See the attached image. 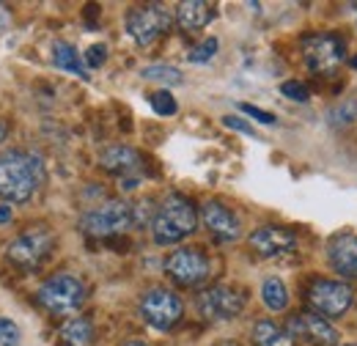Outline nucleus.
<instances>
[{
	"instance_id": "nucleus-1",
	"label": "nucleus",
	"mask_w": 357,
	"mask_h": 346,
	"mask_svg": "<svg viewBox=\"0 0 357 346\" xmlns=\"http://www.w3.org/2000/svg\"><path fill=\"white\" fill-rule=\"evenodd\" d=\"M45 181V165L36 154L28 151H3L0 154V198L8 204H25L33 198Z\"/></svg>"
},
{
	"instance_id": "nucleus-2",
	"label": "nucleus",
	"mask_w": 357,
	"mask_h": 346,
	"mask_svg": "<svg viewBox=\"0 0 357 346\" xmlns=\"http://www.w3.org/2000/svg\"><path fill=\"white\" fill-rule=\"evenodd\" d=\"M195 228H198V209L181 193L165 195L151 220V236L157 245H176Z\"/></svg>"
},
{
	"instance_id": "nucleus-3",
	"label": "nucleus",
	"mask_w": 357,
	"mask_h": 346,
	"mask_svg": "<svg viewBox=\"0 0 357 346\" xmlns=\"http://www.w3.org/2000/svg\"><path fill=\"white\" fill-rule=\"evenodd\" d=\"M130 225H135V212L127 201H105L99 206L89 209L86 215L80 217V228L96 236V239H105V236H116V234H124Z\"/></svg>"
},
{
	"instance_id": "nucleus-4",
	"label": "nucleus",
	"mask_w": 357,
	"mask_h": 346,
	"mask_svg": "<svg viewBox=\"0 0 357 346\" xmlns=\"http://www.w3.org/2000/svg\"><path fill=\"white\" fill-rule=\"evenodd\" d=\"M174 22H176V14L162 3L135 6L132 11L127 14V33L140 47H146V44H154L160 36H165Z\"/></svg>"
},
{
	"instance_id": "nucleus-5",
	"label": "nucleus",
	"mask_w": 357,
	"mask_h": 346,
	"mask_svg": "<svg viewBox=\"0 0 357 346\" xmlns=\"http://www.w3.org/2000/svg\"><path fill=\"white\" fill-rule=\"evenodd\" d=\"M36 300L50 313H75L80 305L86 303V286L80 278L61 272L52 275L42 283V289L36 292Z\"/></svg>"
},
{
	"instance_id": "nucleus-6",
	"label": "nucleus",
	"mask_w": 357,
	"mask_h": 346,
	"mask_svg": "<svg viewBox=\"0 0 357 346\" xmlns=\"http://www.w3.org/2000/svg\"><path fill=\"white\" fill-rule=\"evenodd\" d=\"M181 313H184V305L176 297V292H171V289L154 286V289H149L140 297V316H143V322L149 327L160 330V333L176 327Z\"/></svg>"
},
{
	"instance_id": "nucleus-7",
	"label": "nucleus",
	"mask_w": 357,
	"mask_h": 346,
	"mask_svg": "<svg viewBox=\"0 0 357 346\" xmlns=\"http://www.w3.org/2000/svg\"><path fill=\"white\" fill-rule=\"evenodd\" d=\"M305 66L313 75H333L347 55V42L335 33H311L303 39Z\"/></svg>"
},
{
	"instance_id": "nucleus-8",
	"label": "nucleus",
	"mask_w": 357,
	"mask_h": 346,
	"mask_svg": "<svg viewBox=\"0 0 357 346\" xmlns=\"http://www.w3.org/2000/svg\"><path fill=\"white\" fill-rule=\"evenodd\" d=\"M165 272L181 289H195V286L209 280L212 264L206 259V253L198 248H178L165 261Z\"/></svg>"
},
{
	"instance_id": "nucleus-9",
	"label": "nucleus",
	"mask_w": 357,
	"mask_h": 346,
	"mask_svg": "<svg viewBox=\"0 0 357 346\" xmlns=\"http://www.w3.org/2000/svg\"><path fill=\"white\" fill-rule=\"evenodd\" d=\"M308 305L313 308V313L319 316H344L352 303H355V292L349 283L344 280H313L308 289Z\"/></svg>"
},
{
	"instance_id": "nucleus-10",
	"label": "nucleus",
	"mask_w": 357,
	"mask_h": 346,
	"mask_svg": "<svg viewBox=\"0 0 357 346\" xmlns=\"http://www.w3.org/2000/svg\"><path fill=\"white\" fill-rule=\"evenodd\" d=\"M52 250V234L47 228H28L14 242H8L6 256L22 269H36Z\"/></svg>"
},
{
	"instance_id": "nucleus-11",
	"label": "nucleus",
	"mask_w": 357,
	"mask_h": 346,
	"mask_svg": "<svg viewBox=\"0 0 357 346\" xmlns=\"http://www.w3.org/2000/svg\"><path fill=\"white\" fill-rule=\"evenodd\" d=\"M195 305H198V313L204 319H209V322H228V319L242 313L245 297H242V292H236L231 286H212V289L198 294Z\"/></svg>"
},
{
	"instance_id": "nucleus-12",
	"label": "nucleus",
	"mask_w": 357,
	"mask_h": 346,
	"mask_svg": "<svg viewBox=\"0 0 357 346\" xmlns=\"http://www.w3.org/2000/svg\"><path fill=\"white\" fill-rule=\"evenodd\" d=\"M286 333L291 338H300V341H308L313 346H333L338 341V333L335 327L311 310H300V313H291L286 319Z\"/></svg>"
},
{
	"instance_id": "nucleus-13",
	"label": "nucleus",
	"mask_w": 357,
	"mask_h": 346,
	"mask_svg": "<svg viewBox=\"0 0 357 346\" xmlns=\"http://www.w3.org/2000/svg\"><path fill=\"white\" fill-rule=\"evenodd\" d=\"M201 220L206 225V231L218 239V242H236L242 236V223L234 209H228L220 201H206L201 206Z\"/></svg>"
},
{
	"instance_id": "nucleus-14",
	"label": "nucleus",
	"mask_w": 357,
	"mask_h": 346,
	"mask_svg": "<svg viewBox=\"0 0 357 346\" xmlns=\"http://www.w3.org/2000/svg\"><path fill=\"white\" fill-rule=\"evenodd\" d=\"M250 248L261 259H275V256L291 253L297 248V236H294V231H289L283 225H261L250 234Z\"/></svg>"
},
{
	"instance_id": "nucleus-15",
	"label": "nucleus",
	"mask_w": 357,
	"mask_h": 346,
	"mask_svg": "<svg viewBox=\"0 0 357 346\" xmlns=\"http://www.w3.org/2000/svg\"><path fill=\"white\" fill-rule=\"evenodd\" d=\"M327 256L330 264L338 275L344 278H355L357 280V236L344 231V234H335L327 245Z\"/></svg>"
},
{
	"instance_id": "nucleus-16",
	"label": "nucleus",
	"mask_w": 357,
	"mask_h": 346,
	"mask_svg": "<svg viewBox=\"0 0 357 346\" xmlns=\"http://www.w3.org/2000/svg\"><path fill=\"white\" fill-rule=\"evenodd\" d=\"M102 168L119 179H132L143 168V157L130 146H110L102 154Z\"/></svg>"
},
{
	"instance_id": "nucleus-17",
	"label": "nucleus",
	"mask_w": 357,
	"mask_h": 346,
	"mask_svg": "<svg viewBox=\"0 0 357 346\" xmlns=\"http://www.w3.org/2000/svg\"><path fill=\"white\" fill-rule=\"evenodd\" d=\"M174 14H176V25L181 31H201L215 20V8L204 0H184L178 3Z\"/></svg>"
},
{
	"instance_id": "nucleus-18",
	"label": "nucleus",
	"mask_w": 357,
	"mask_h": 346,
	"mask_svg": "<svg viewBox=\"0 0 357 346\" xmlns=\"http://www.w3.org/2000/svg\"><path fill=\"white\" fill-rule=\"evenodd\" d=\"M52 63H55L58 69H63V72H72V75L80 77V80H89V66H86V61L77 55V50L69 42L52 44Z\"/></svg>"
},
{
	"instance_id": "nucleus-19",
	"label": "nucleus",
	"mask_w": 357,
	"mask_h": 346,
	"mask_svg": "<svg viewBox=\"0 0 357 346\" xmlns=\"http://www.w3.org/2000/svg\"><path fill=\"white\" fill-rule=\"evenodd\" d=\"M61 346H93V324L83 316L61 324Z\"/></svg>"
},
{
	"instance_id": "nucleus-20",
	"label": "nucleus",
	"mask_w": 357,
	"mask_h": 346,
	"mask_svg": "<svg viewBox=\"0 0 357 346\" xmlns=\"http://www.w3.org/2000/svg\"><path fill=\"white\" fill-rule=\"evenodd\" d=\"M253 344L256 346H294V338H291L283 327H278L275 322L261 319V322L253 324Z\"/></svg>"
},
{
	"instance_id": "nucleus-21",
	"label": "nucleus",
	"mask_w": 357,
	"mask_h": 346,
	"mask_svg": "<svg viewBox=\"0 0 357 346\" xmlns=\"http://www.w3.org/2000/svg\"><path fill=\"white\" fill-rule=\"evenodd\" d=\"M327 124L335 130H349L357 124V96L341 99L327 110Z\"/></svg>"
},
{
	"instance_id": "nucleus-22",
	"label": "nucleus",
	"mask_w": 357,
	"mask_h": 346,
	"mask_svg": "<svg viewBox=\"0 0 357 346\" xmlns=\"http://www.w3.org/2000/svg\"><path fill=\"white\" fill-rule=\"evenodd\" d=\"M261 300H264V305H267L272 313L286 310V305H289V289H286V283L280 278H267L264 286H261Z\"/></svg>"
},
{
	"instance_id": "nucleus-23",
	"label": "nucleus",
	"mask_w": 357,
	"mask_h": 346,
	"mask_svg": "<svg viewBox=\"0 0 357 346\" xmlns=\"http://www.w3.org/2000/svg\"><path fill=\"white\" fill-rule=\"evenodd\" d=\"M140 77L146 80H154V83H162V86H181V72L176 66H168V63H154V66H146L140 72Z\"/></svg>"
},
{
	"instance_id": "nucleus-24",
	"label": "nucleus",
	"mask_w": 357,
	"mask_h": 346,
	"mask_svg": "<svg viewBox=\"0 0 357 346\" xmlns=\"http://www.w3.org/2000/svg\"><path fill=\"white\" fill-rule=\"evenodd\" d=\"M218 47H220V42H218L215 36H209L206 42H201L198 47H192V50L187 52V61H190V63H209V61L215 58Z\"/></svg>"
},
{
	"instance_id": "nucleus-25",
	"label": "nucleus",
	"mask_w": 357,
	"mask_h": 346,
	"mask_svg": "<svg viewBox=\"0 0 357 346\" xmlns=\"http://www.w3.org/2000/svg\"><path fill=\"white\" fill-rule=\"evenodd\" d=\"M151 107H154L157 116H176V110H178L176 99H174L168 91H157V93H151Z\"/></svg>"
},
{
	"instance_id": "nucleus-26",
	"label": "nucleus",
	"mask_w": 357,
	"mask_h": 346,
	"mask_svg": "<svg viewBox=\"0 0 357 346\" xmlns=\"http://www.w3.org/2000/svg\"><path fill=\"white\" fill-rule=\"evenodd\" d=\"M280 93H283L286 99H291V102H300V105L311 102V91L303 86L300 80H286V83H280Z\"/></svg>"
},
{
	"instance_id": "nucleus-27",
	"label": "nucleus",
	"mask_w": 357,
	"mask_h": 346,
	"mask_svg": "<svg viewBox=\"0 0 357 346\" xmlns=\"http://www.w3.org/2000/svg\"><path fill=\"white\" fill-rule=\"evenodd\" d=\"M22 336H20V327L11 322V319H0V346H20Z\"/></svg>"
},
{
	"instance_id": "nucleus-28",
	"label": "nucleus",
	"mask_w": 357,
	"mask_h": 346,
	"mask_svg": "<svg viewBox=\"0 0 357 346\" xmlns=\"http://www.w3.org/2000/svg\"><path fill=\"white\" fill-rule=\"evenodd\" d=\"M105 58H107V47L105 44H91L89 50H86V55H83L89 69H99L105 63Z\"/></svg>"
},
{
	"instance_id": "nucleus-29",
	"label": "nucleus",
	"mask_w": 357,
	"mask_h": 346,
	"mask_svg": "<svg viewBox=\"0 0 357 346\" xmlns=\"http://www.w3.org/2000/svg\"><path fill=\"white\" fill-rule=\"evenodd\" d=\"M239 110H242V113H248V116H250V119H256V121H259V124H275V116H272V113H267V110H261V107H256V105H245V102H242V105H239Z\"/></svg>"
},
{
	"instance_id": "nucleus-30",
	"label": "nucleus",
	"mask_w": 357,
	"mask_h": 346,
	"mask_svg": "<svg viewBox=\"0 0 357 346\" xmlns=\"http://www.w3.org/2000/svg\"><path fill=\"white\" fill-rule=\"evenodd\" d=\"M132 212H135V223H146L149 217L154 220V215H157V209H154V201H149V198H146V201H140V204L135 206Z\"/></svg>"
},
{
	"instance_id": "nucleus-31",
	"label": "nucleus",
	"mask_w": 357,
	"mask_h": 346,
	"mask_svg": "<svg viewBox=\"0 0 357 346\" xmlns=\"http://www.w3.org/2000/svg\"><path fill=\"white\" fill-rule=\"evenodd\" d=\"M223 124L228 130H236V132H242V135H256V130H253L245 119H239V116H223Z\"/></svg>"
},
{
	"instance_id": "nucleus-32",
	"label": "nucleus",
	"mask_w": 357,
	"mask_h": 346,
	"mask_svg": "<svg viewBox=\"0 0 357 346\" xmlns=\"http://www.w3.org/2000/svg\"><path fill=\"white\" fill-rule=\"evenodd\" d=\"M11 217H14V212H11V206H8V204H0V225L11 223Z\"/></svg>"
},
{
	"instance_id": "nucleus-33",
	"label": "nucleus",
	"mask_w": 357,
	"mask_h": 346,
	"mask_svg": "<svg viewBox=\"0 0 357 346\" xmlns=\"http://www.w3.org/2000/svg\"><path fill=\"white\" fill-rule=\"evenodd\" d=\"M124 346H149V344H143V341H127Z\"/></svg>"
},
{
	"instance_id": "nucleus-34",
	"label": "nucleus",
	"mask_w": 357,
	"mask_h": 346,
	"mask_svg": "<svg viewBox=\"0 0 357 346\" xmlns=\"http://www.w3.org/2000/svg\"><path fill=\"white\" fill-rule=\"evenodd\" d=\"M218 346H239V344H236V341H220Z\"/></svg>"
},
{
	"instance_id": "nucleus-35",
	"label": "nucleus",
	"mask_w": 357,
	"mask_h": 346,
	"mask_svg": "<svg viewBox=\"0 0 357 346\" xmlns=\"http://www.w3.org/2000/svg\"><path fill=\"white\" fill-rule=\"evenodd\" d=\"M349 66H352V69H357V55L352 58V61H349Z\"/></svg>"
},
{
	"instance_id": "nucleus-36",
	"label": "nucleus",
	"mask_w": 357,
	"mask_h": 346,
	"mask_svg": "<svg viewBox=\"0 0 357 346\" xmlns=\"http://www.w3.org/2000/svg\"><path fill=\"white\" fill-rule=\"evenodd\" d=\"M3 135H6V130H3V124H0V140H3Z\"/></svg>"
}]
</instances>
